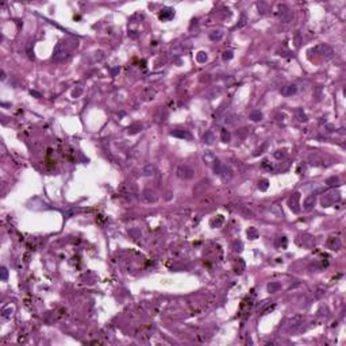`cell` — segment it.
<instances>
[{
    "label": "cell",
    "instance_id": "obj_1",
    "mask_svg": "<svg viewBox=\"0 0 346 346\" xmlns=\"http://www.w3.org/2000/svg\"><path fill=\"white\" fill-rule=\"evenodd\" d=\"M68 56H69V49L67 47V45H64L62 42L57 43L53 52V58L56 61H64L65 58H68Z\"/></svg>",
    "mask_w": 346,
    "mask_h": 346
},
{
    "label": "cell",
    "instance_id": "obj_2",
    "mask_svg": "<svg viewBox=\"0 0 346 346\" xmlns=\"http://www.w3.org/2000/svg\"><path fill=\"white\" fill-rule=\"evenodd\" d=\"M176 174L179 179L181 180H189L194 177L195 174V170L192 169L191 166H188V165H179L176 169Z\"/></svg>",
    "mask_w": 346,
    "mask_h": 346
},
{
    "label": "cell",
    "instance_id": "obj_3",
    "mask_svg": "<svg viewBox=\"0 0 346 346\" xmlns=\"http://www.w3.org/2000/svg\"><path fill=\"white\" fill-rule=\"evenodd\" d=\"M339 199H341V194L333 191V192H329L327 195H324V196L322 197L320 203L323 207H329V206H333V204L335 203V201H338Z\"/></svg>",
    "mask_w": 346,
    "mask_h": 346
},
{
    "label": "cell",
    "instance_id": "obj_4",
    "mask_svg": "<svg viewBox=\"0 0 346 346\" xmlns=\"http://www.w3.org/2000/svg\"><path fill=\"white\" fill-rule=\"evenodd\" d=\"M279 18H280V20L284 22V23H288L291 19H292V14H291L289 8H288L287 5H284V4L279 5Z\"/></svg>",
    "mask_w": 346,
    "mask_h": 346
},
{
    "label": "cell",
    "instance_id": "obj_5",
    "mask_svg": "<svg viewBox=\"0 0 346 346\" xmlns=\"http://www.w3.org/2000/svg\"><path fill=\"white\" fill-rule=\"evenodd\" d=\"M288 204H289V208L292 210L293 212H299L300 211V192H295L292 196L288 200Z\"/></svg>",
    "mask_w": 346,
    "mask_h": 346
},
{
    "label": "cell",
    "instance_id": "obj_6",
    "mask_svg": "<svg viewBox=\"0 0 346 346\" xmlns=\"http://www.w3.org/2000/svg\"><path fill=\"white\" fill-rule=\"evenodd\" d=\"M141 199H142L143 203L152 204V203H156V201H157V196H156V194L152 191V189H145V191L141 194Z\"/></svg>",
    "mask_w": 346,
    "mask_h": 346
},
{
    "label": "cell",
    "instance_id": "obj_7",
    "mask_svg": "<svg viewBox=\"0 0 346 346\" xmlns=\"http://www.w3.org/2000/svg\"><path fill=\"white\" fill-rule=\"evenodd\" d=\"M317 50H319L320 54L324 57V60H330V58H333V56H334V50L329 46V45L322 43L317 47Z\"/></svg>",
    "mask_w": 346,
    "mask_h": 346
},
{
    "label": "cell",
    "instance_id": "obj_8",
    "mask_svg": "<svg viewBox=\"0 0 346 346\" xmlns=\"http://www.w3.org/2000/svg\"><path fill=\"white\" fill-rule=\"evenodd\" d=\"M302 323H303V317H302V315H293V317L288 320L287 324H288V329L296 330Z\"/></svg>",
    "mask_w": 346,
    "mask_h": 346
},
{
    "label": "cell",
    "instance_id": "obj_9",
    "mask_svg": "<svg viewBox=\"0 0 346 346\" xmlns=\"http://www.w3.org/2000/svg\"><path fill=\"white\" fill-rule=\"evenodd\" d=\"M172 137H176V138H181V139H192V134L187 130H174L170 133Z\"/></svg>",
    "mask_w": 346,
    "mask_h": 346
},
{
    "label": "cell",
    "instance_id": "obj_10",
    "mask_svg": "<svg viewBox=\"0 0 346 346\" xmlns=\"http://www.w3.org/2000/svg\"><path fill=\"white\" fill-rule=\"evenodd\" d=\"M315 201H317V197H315V195H310V196L306 197L304 203H303V208L306 210V211H310V210L314 208L315 206Z\"/></svg>",
    "mask_w": 346,
    "mask_h": 346
},
{
    "label": "cell",
    "instance_id": "obj_11",
    "mask_svg": "<svg viewBox=\"0 0 346 346\" xmlns=\"http://www.w3.org/2000/svg\"><path fill=\"white\" fill-rule=\"evenodd\" d=\"M174 16V10L173 8H164V10H161L160 15H158V18H160L161 20H169L170 18Z\"/></svg>",
    "mask_w": 346,
    "mask_h": 346
},
{
    "label": "cell",
    "instance_id": "obj_12",
    "mask_svg": "<svg viewBox=\"0 0 346 346\" xmlns=\"http://www.w3.org/2000/svg\"><path fill=\"white\" fill-rule=\"evenodd\" d=\"M297 91V87L296 85H285L281 88V95L284 96H292L295 95Z\"/></svg>",
    "mask_w": 346,
    "mask_h": 346
},
{
    "label": "cell",
    "instance_id": "obj_13",
    "mask_svg": "<svg viewBox=\"0 0 346 346\" xmlns=\"http://www.w3.org/2000/svg\"><path fill=\"white\" fill-rule=\"evenodd\" d=\"M327 246H329L331 250H338L339 248H341V241H339V238H334V237H331L329 241H327Z\"/></svg>",
    "mask_w": 346,
    "mask_h": 346
},
{
    "label": "cell",
    "instance_id": "obj_14",
    "mask_svg": "<svg viewBox=\"0 0 346 346\" xmlns=\"http://www.w3.org/2000/svg\"><path fill=\"white\" fill-rule=\"evenodd\" d=\"M154 172H156V168L153 166L152 164L145 165V166L141 169V174H142V176H153V174H154Z\"/></svg>",
    "mask_w": 346,
    "mask_h": 346
},
{
    "label": "cell",
    "instance_id": "obj_15",
    "mask_svg": "<svg viewBox=\"0 0 346 346\" xmlns=\"http://www.w3.org/2000/svg\"><path fill=\"white\" fill-rule=\"evenodd\" d=\"M223 38V31L222 30H214L212 33H210V39L214 42H218Z\"/></svg>",
    "mask_w": 346,
    "mask_h": 346
},
{
    "label": "cell",
    "instance_id": "obj_16",
    "mask_svg": "<svg viewBox=\"0 0 346 346\" xmlns=\"http://www.w3.org/2000/svg\"><path fill=\"white\" fill-rule=\"evenodd\" d=\"M268 292H270V293H275V292H277V291L281 288V284H280L279 281H270L269 284H268Z\"/></svg>",
    "mask_w": 346,
    "mask_h": 346
},
{
    "label": "cell",
    "instance_id": "obj_17",
    "mask_svg": "<svg viewBox=\"0 0 346 346\" xmlns=\"http://www.w3.org/2000/svg\"><path fill=\"white\" fill-rule=\"evenodd\" d=\"M214 141H215V135H214L212 131H207V133L203 135V142L207 143V145H212Z\"/></svg>",
    "mask_w": 346,
    "mask_h": 346
},
{
    "label": "cell",
    "instance_id": "obj_18",
    "mask_svg": "<svg viewBox=\"0 0 346 346\" xmlns=\"http://www.w3.org/2000/svg\"><path fill=\"white\" fill-rule=\"evenodd\" d=\"M223 222H224V218H223V216H222V215H218L215 219H212V221H211V226H212V227H221L222 224H223Z\"/></svg>",
    "mask_w": 346,
    "mask_h": 346
},
{
    "label": "cell",
    "instance_id": "obj_19",
    "mask_svg": "<svg viewBox=\"0 0 346 346\" xmlns=\"http://www.w3.org/2000/svg\"><path fill=\"white\" fill-rule=\"evenodd\" d=\"M128 133L130 134H135V133H138L139 130H142V125L141 123H134V125H131V126H128Z\"/></svg>",
    "mask_w": 346,
    "mask_h": 346
},
{
    "label": "cell",
    "instance_id": "obj_20",
    "mask_svg": "<svg viewBox=\"0 0 346 346\" xmlns=\"http://www.w3.org/2000/svg\"><path fill=\"white\" fill-rule=\"evenodd\" d=\"M230 138H231L230 131H228L227 128H222V131H221V139L223 141V142H228V141H230Z\"/></svg>",
    "mask_w": 346,
    "mask_h": 346
},
{
    "label": "cell",
    "instance_id": "obj_21",
    "mask_svg": "<svg viewBox=\"0 0 346 346\" xmlns=\"http://www.w3.org/2000/svg\"><path fill=\"white\" fill-rule=\"evenodd\" d=\"M248 237H249V239H257L258 238V231H257V228L255 227H249V230H248Z\"/></svg>",
    "mask_w": 346,
    "mask_h": 346
},
{
    "label": "cell",
    "instance_id": "obj_22",
    "mask_svg": "<svg viewBox=\"0 0 346 346\" xmlns=\"http://www.w3.org/2000/svg\"><path fill=\"white\" fill-rule=\"evenodd\" d=\"M250 119L254 120V122H258V120L262 119V114H261L260 111H253V112L250 114Z\"/></svg>",
    "mask_w": 346,
    "mask_h": 346
},
{
    "label": "cell",
    "instance_id": "obj_23",
    "mask_svg": "<svg viewBox=\"0 0 346 346\" xmlns=\"http://www.w3.org/2000/svg\"><path fill=\"white\" fill-rule=\"evenodd\" d=\"M235 120H237V115H234V114H228V115L224 116V123H227V125H231Z\"/></svg>",
    "mask_w": 346,
    "mask_h": 346
},
{
    "label": "cell",
    "instance_id": "obj_24",
    "mask_svg": "<svg viewBox=\"0 0 346 346\" xmlns=\"http://www.w3.org/2000/svg\"><path fill=\"white\" fill-rule=\"evenodd\" d=\"M207 53H204V52H199L196 54V60H197V62H206L207 61Z\"/></svg>",
    "mask_w": 346,
    "mask_h": 346
},
{
    "label": "cell",
    "instance_id": "obj_25",
    "mask_svg": "<svg viewBox=\"0 0 346 346\" xmlns=\"http://www.w3.org/2000/svg\"><path fill=\"white\" fill-rule=\"evenodd\" d=\"M258 188H260V191H266V189L269 188V181H268V180H261V181L258 183Z\"/></svg>",
    "mask_w": 346,
    "mask_h": 346
},
{
    "label": "cell",
    "instance_id": "obj_26",
    "mask_svg": "<svg viewBox=\"0 0 346 346\" xmlns=\"http://www.w3.org/2000/svg\"><path fill=\"white\" fill-rule=\"evenodd\" d=\"M243 270H245V262H243L242 260H238V264H237V266H235V272L237 273H242Z\"/></svg>",
    "mask_w": 346,
    "mask_h": 346
},
{
    "label": "cell",
    "instance_id": "obj_27",
    "mask_svg": "<svg viewBox=\"0 0 346 346\" xmlns=\"http://www.w3.org/2000/svg\"><path fill=\"white\" fill-rule=\"evenodd\" d=\"M204 160H206L207 164H212V162H215V157H214L212 153L207 152L206 154H204Z\"/></svg>",
    "mask_w": 346,
    "mask_h": 346
},
{
    "label": "cell",
    "instance_id": "obj_28",
    "mask_svg": "<svg viewBox=\"0 0 346 346\" xmlns=\"http://www.w3.org/2000/svg\"><path fill=\"white\" fill-rule=\"evenodd\" d=\"M275 157L277 160H284L287 157V152L285 150H277V152H275Z\"/></svg>",
    "mask_w": 346,
    "mask_h": 346
},
{
    "label": "cell",
    "instance_id": "obj_29",
    "mask_svg": "<svg viewBox=\"0 0 346 346\" xmlns=\"http://www.w3.org/2000/svg\"><path fill=\"white\" fill-rule=\"evenodd\" d=\"M296 115L299 116L300 122H306V120H307V116H306V114L302 111V108H297V110H296Z\"/></svg>",
    "mask_w": 346,
    "mask_h": 346
},
{
    "label": "cell",
    "instance_id": "obj_30",
    "mask_svg": "<svg viewBox=\"0 0 346 346\" xmlns=\"http://www.w3.org/2000/svg\"><path fill=\"white\" fill-rule=\"evenodd\" d=\"M233 57H234L233 52H231V50H226V52L223 53V56H222V58H223V61H230Z\"/></svg>",
    "mask_w": 346,
    "mask_h": 346
},
{
    "label": "cell",
    "instance_id": "obj_31",
    "mask_svg": "<svg viewBox=\"0 0 346 346\" xmlns=\"http://www.w3.org/2000/svg\"><path fill=\"white\" fill-rule=\"evenodd\" d=\"M233 248H234V250H235V252H242L243 245H242V242H241V241H234Z\"/></svg>",
    "mask_w": 346,
    "mask_h": 346
},
{
    "label": "cell",
    "instance_id": "obj_32",
    "mask_svg": "<svg viewBox=\"0 0 346 346\" xmlns=\"http://www.w3.org/2000/svg\"><path fill=\"white\" fill-rule=\"evenodd\" d=\"M0 272H2V280H3V281H5V280L8 279V270H7V268L3 266L2 269H0Z\"/></svg>",
    "mask_w": 346,
    "mask_h": 346
},
{
    "label": "cell",
    "instance_id": "obj_33",
    "mask_svg": "<svg viewBox=\"0 0 346 346\" xmlns=\"http://www.w3.org/2000/svg\"><path fill=\"white\" fill-rule=\"evenodd\" d=\"M11 315H12V308H11V307H8V308H5L4 311H3V317L7 318V319L11 318Z\"/></svg>",
    "mask_w": 346,
    "mask_h": 346
},
{
    "label": "cell",
    "instance_id": "obj_34",
    "mask_svg": "<svg viewBox=\"0 0 346 346\" xmlns=\"http://www.w3.org/2000/svg\"><path fill=\"white\" fill-rule=\"evenodd\" d=\"M338 181H339L338 177H330V179H327V180H326V184L331 185V183H338Z\"/></svg>",
    "mask_w": 346,
    "mask_h": 346
},
{
    "label": "cell",
    "instance_id": "obj_35",
    "mask_svg": "<svg viewBox=\"0 0 346 346\" xmlns=\"http://www.w3.org/2000/svg\"><path fill=\"white\" fill-rule=\"evenodd\" d=\"M276 245H281L283 248H285V246H287V239L283 237V239H279L277 242H276Z\"/></svg>",
    "mask_w": 346,
    "mask_h": 346
},
{
    "label": "cell",
    "instance_id": "obj_36",
    "mask_svg": "<svg viewBox=\"0 0 346 346\" xmlns=\"http://www.w3.org/2000/svg\"><path fill=\"white\" fill-rule=\"evenodd\" d=\"M245 25H246V16H245V15H242V16H241V23L238 25V27H243Z\"/></svg>",
    "mask_w": 346,
    "mask_h": 346
},
{
    "label": "cell",
    "instance_id": "obj_37",
    "mask_svg": "<svg viewBox=\"0 0 346 346\" xmlns=\"http://www.w3.org/2000/svg\"><path fill=\"white\" fill-rule=\"evenodd\" d=\"M262 166H264V168H268V169H272V166L269 165L268 160H264V161H262Z\"/></svg>",
    "mask_w": 346,
    "mask_h": 346
},
{
    "label": "cell",
    "instance_id": "obj_38",
    "mask_svg": "<svg viewBox=\"0 0 346 346\" xmlns=\"http://www.w3.org/2000/svg\"><path fill=\"white\" fill-rule=\"evenodd\" d=\"M80 93H81V88H79V89H77V91H76V89H74V91L72 92V96H79Z\"/></svg>",
    "mask_w": 346,
    "mask_h": 346
},
{
    "label": "cell",
    "instance_id": "obj_39",
    "mask_svg": "<svg viewBox=\"0 0 346 346\" xmlns=\"http://www.w3.org/2000/svg\"><path fill=\"white\" fill-rule=\"evenodd\" d=\"M31 95H34V96H37V98H39V96H41V95H39V93H37V92H35V91H31Z\"/></svg>",
    "mask_w": 346,
    "mask_h": 346
},
{
    "label": "cell",
    "instance_id": "obj_40",
    "mask_svg": "<svg viewBox=\"0 0 346 346\" xmlns=\"http://www.w3.org/2000/svg\"><path fill=\"white\" fill-rule=\"evenodd\" d=\"M2 80H5V73H4V72H2Z\"/></svg>",
    "mask_w": 346,
    "mask_h": 346
}]
</instances>
